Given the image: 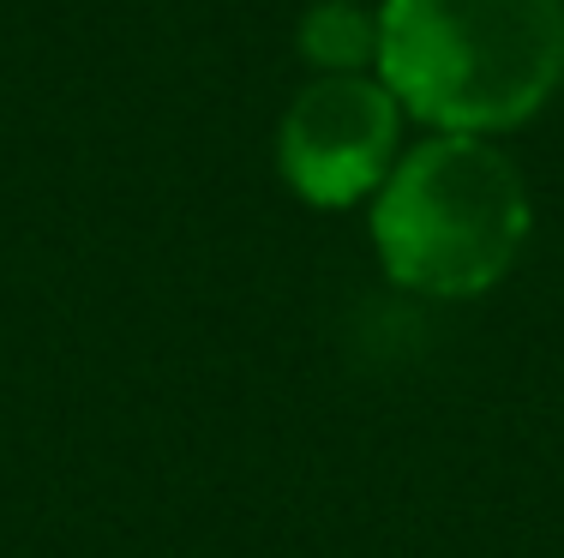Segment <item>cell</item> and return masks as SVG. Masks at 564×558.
<instances>
[{
  "instance_id": "cell-2",
  "label": "cell",
  "mask_w": 564,
  "mask_h": 558,
  "mask_svg": "<svg viewBox=\"0 0 564 558\" xmlns=\"http://www.w3.org/2000/svg\"><path fill=\"white\" fill-rule=\"evenodd\" d=\"M529 241V186L487 139L438 132L384 175L372 247L414 295L463 300L492 288Z\"/></svg>"
},
{
  "instance_id": "cell-4",
  "label": "cell",
  "mask_w": 564,
  "mask_h": 558,
  "mask_svg": "<svg viewBox=\"0 0 564 558\" xmlns=\"http://www.w3.org/2000/svg\"><path fill=\"white\" fill-rule=\"evenodd\" d=\"M301 48L318 73H360L367 61H379V12H360L348 0H325L306 12Z\"/></svg>"
},
{
  "instance_id": "cell-3",
  "label": "cell",
  "mask_w": 564,
  "mask_h": 558,
  "mask_svg": "<svg viewBox=\"0 0 564 558\" xmlns=\"http://www.w3.org/2000/svg\"><path fill=\"white\" fill-rule=\"evenodd\" d=\"M402 132L397 97L367 73L313 78L289 102L276 132L282 180L318 210H343L355 198L379 193L391 175V151Z\"/></svg>"
},
{
  "instance_id": "cell-1",
  "label": "cell",
  "mask_w": 564,
  "mask_h": 558,
  "mask_svg": "<svg viewBox=\"0 0 564 558\" xmlns=\"http://www.w3.org/2000/svg\"><path fill=\"white\" fill-rule=\"evenodd\" d=\"M379 85L463 139L534 121L564 85V0H384Z\"/></svg>"
}]
</instances>
